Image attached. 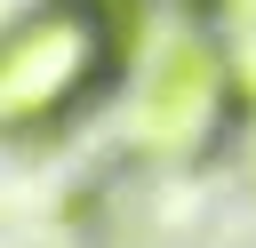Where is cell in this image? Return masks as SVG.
I'll use <instances>...</instances> for the list:
<instances>
[{
  "label": "cell",
  "instance_id": "cell-1",
  "mask_svg": "<svg viewBox=\"0 0 256 248\" xmlns=\"http://www.w3.org/2000/svg\"><path fill=\"white\" fill-rule=\"evenodd\" d=\"M128 56V16L120 0H40L8 24L0 48V120L8 136H56L88 96L112 88Z\"/></svg>",
  "mask_w": 256,
  "mask_h": 248
},
{
  "label": "cell",
  "instance_id": "cell-2",
  "mask_svg": "<svg viewBox=\"0 0 256 248\" xmlns=\"http://www.w3.org/2000/svg\"><path fill=\"white\" fill-rule=\"evenodd\" d=\"M136 136L152 160H176V168H200L224 136H232V64L224 48L208 40H176L144 88V112H136Z\"/></svg>",
  "mask_w": 256,
  "mask_h": 248
}]
</instances>
